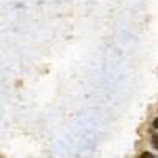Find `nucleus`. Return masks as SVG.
Segmentation results:
<instances>
[{"label":"nucleus","mask_w":158,"mask_h":158,"mask_svg":"<svg viewBox=\"0 0 158 158\" xmlns=\"http://www.w3.org/2000/svg\"><path fill=\"white\" fill-rule=\"evenodd\" d=\"M152 147L153 149H158V135H153L152 136Z\"/></svg>","instance_id":"nucleus-1"},{"label":"nucleus","mask_w":158,"mask_h":158,"mask_svg":"<svg viewBox=\"0 0 158 158\" xmlns=\"http://www.w3.org/2000/svg\"><path fill=\"white\" fill-rule=\"evenodd\" d=\"M139 158H153V155H152L150 152H144V153H142Z\"/></svg>","instance_id":"nucleus-2"},{"label":"nucleus","mask_w":158,"mask_h":158,"mask_svg":"<svg viewBox=\"0 0 158 158\" xmlns=\"http://www.w3.org/2000/svg\"><path fill=\"white\" fill-rule=\"evenodd\" d=\"M153 128H155V130H158V117L153 120Z\"/></svg>","instance_id":"nucleus-3"}]
</instances>
